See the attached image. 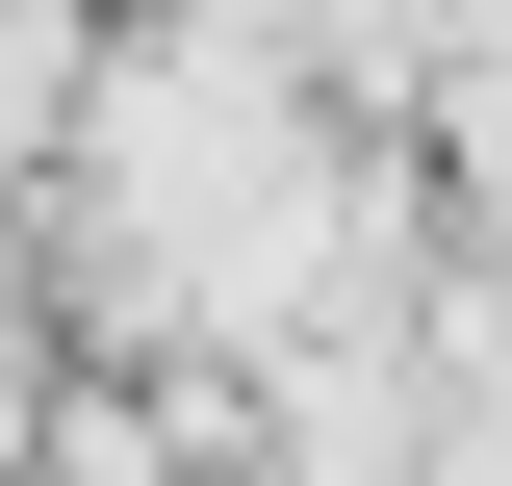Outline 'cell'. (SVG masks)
I'll return each mask as SVG.
<instances>
[{"mask_svg":"<svg viewBox=\"0 0 512 486\" xmlns=\"http://www.w3.org/2000/svg\"><path fill=\"white\" fill-rule=\"evenodd\" d=\"M77 103H103V77H77V0H0V180L77 154Z\"/></svg>","mask_w":512,"mask_h":486,"instance_id":"1","label":"cell"}]
</instances>
